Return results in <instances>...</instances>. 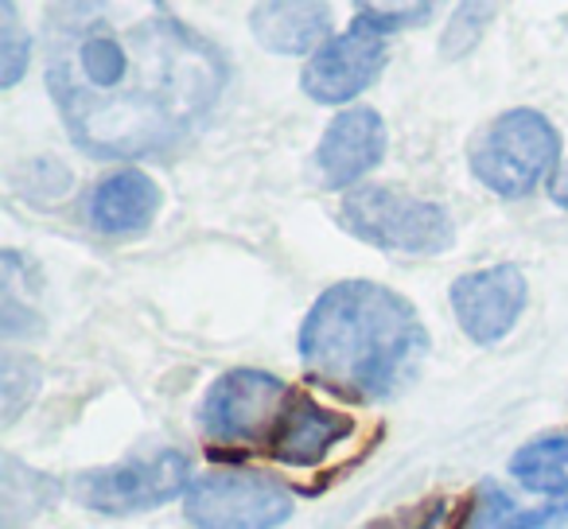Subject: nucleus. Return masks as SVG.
<instances>
[{
  "mask_svg": "<svg viewBox=\"0 0 568 529\" xmlns=\"http://www.w3.org/2000/svg\"><path fill=\"white\" fill-rule=\"evenodd\" d=\"M557 521H568V502H545L526 510V506L514 502L510 490L483 482L456 529H549Z\"/></svg>",
  "mask_w": 568,
  "mask_h": 529,
  "instance_id": "obj_14",
  "label": "nucleus"
},
{
  "mask_svg": "<svg viewBox=\"0 0 568 529\" xmlns=\"http://www.w3.org/2000/svg\"><path fill=\"white\" fill-rule=\"evenodd\" d=\"M250 32L273 55H316L335 35L327 0H257Z\"/></svg>",
  "mask_w": 568,
  "mask_h": 529,
  "instance_id": "obj_12",
  "label": "nucleus"
},
{
  "mask_svg": "<svg viewBox=\"0 0 568 529\" xmlns=\"http://www.w3.org/2000/svg\"><path fill=\"white\" fill-rule=\"evenodd\" d=\"M48 90L82 152L141 160L211 118L226 59L168 0H55Z\"/></svg>",
  "mask_w": 568,
  "mask_h": 529,
  "instance_id": "obj_1",
  "label": "nucleus"
},
{
  "mask_svg": "<svg viewBox=\"0 0 568 529\" xmlns=\"http://www.w3.org/2000/svg\"><path fill=\"white\" fill-rule=\"evenodd\" d=\"M529 304L526 273L518 265H487L452 285V316L479 347H495L518 327Z\"/></svg>",
  "mask_w": 568,
  "mask_h": 529,
  "instance_id": "obj_9",
  "label": "nucleus"
},
{
  "mask_svg": "<svg viewBox=\"0 0 568 529\" xmlns=\"http://www.w3.org/2000/svg\"><path fill=\"white\" fill-rule=\"evenodd\" d=\"M36 389H40V366L32 358L20 355H4V366H0V401H4V425L20 417V413L32 405Z\"/></svg>",
  "mask_w": 568,
  "mask_h": 529,
  "instance_id": "obj_19",
  "label": "nucleus"
},
{
  "mask_svg": "<svg viewBox=\"0 0 568 529\" xmlns=\"http://www.w3.org/2000/svg\"><path fill=\"white\" fill-rule=\"evenodd\" d=\"M358 17L378 20L386 32H397V28H413L420 20H428L436 0H355Z\"/></svg>",
  "mask_w": 568,
  "mask_h": 529,
  "instance_id": "obj_20",
  "label": "nucleus"
},
{
  "mask_svg": "<svg viewBox=\"0 0 568 529\" xmlns=\"http://www.w3.org/2000/svg\"><path fill=\"white\" fill-rule=\"evenodd\" d=\"M471 175L498 199H526L560 167V133L537 110H506L467 149Z\"/></svg>",
  "mask_w": 568,
  "mask_h": 529,
  "instance_id": "obj_3",
  "label": "nucleus"
},
{
  "mask_svg": "<svg viewBox=\"0 0 568 529\" xmlns=\"http://www.w3.org/2000/svg\"><path fill=\"white\" fill-rule=\"evenodd\" d=\"M386 121H382L378 110H371V105L343 110L327 125V133L320 136L316 149V172L324 180V187L347 191L355 183H363L386 160Z\"/></svg>",
  "mask_w": 568,
  "mask_h": 529,
  "instance_id": "obj_10",
  "label": "nucleus"
},
{
  "mask_svg": "<svg viewBox=\"0 0 568 529\" xmlns=\"http://www.w3.org/2000/svg\"><path fill=\"white\" fill-rule=\"evenodd\" d=\"M339 226L374 250L405 257H436L456 242V222L440 203L382 183H363L343 195Z\"/></svg>",
  "mask_w": 568,
  "mask_h": 529,
  "instance_id": "obj_4",
  "label": "nucleus"
},
{
  "mask_svg": "<svg viewBox=\"0 0 568 529\" xmlns=\"http://www.w3.org/2000/svg\"><path fill=\"white\" fill-rule=\"evenodd\" d=\"M510 475L521 490L568 498V433H541L510 456Z\"/></svg>",
  "mask_w": 568,
  "mask_h": 529,
  "instance_id": "obj_15",
  "label": "nucleus"
},
{
  "mask_svg": "<svg viewBox=\"0 0 568 529\" xmlns=\"http://www.w3.org/2000/svg\"><path fill=\"white\" fill-rule=\"evenodd\" d=\"M191 482H195L191 479V459L175 448H164L144 459L79 471L71 482V495L94 513L129 518V513H149L175 502V498L187 495Z\"/></svg>",
  "mask_w": 568,
  "mask_h": 529,
  "instance_id": "obj_7",
  "label": "nucleus"
},
{
  "mask_svg": "<svg viewBox=\"0 0 568 529\" xmlns=\"http://www.w3.org/2000/svg\"><path fill=\"white\" fill-rule=\"evenodd\" d=\"M389 32L371 17H355L347 32H335L301 74V87L320 105H347L374 87L386 67Z\"/></svg>",
  "mask_w": 568,
  "mask_h": 529,
  "instance_id": "obj_8",
  "label": "nucleus"
},
{
  "mask_svg": "<svg viewBox=\"0 0 568 529\" xmlns=\"http://www.w3.org/2000/svg\"><path fill=\"white\" fill-rule=\"evenodd\" d=\"M495 17H498V0H459L448 28H444V35H440V55L464 59L467 51L487 35Z\"/></svg>",
  "mask_w": 568,
  "mask_h": 529,
  "instance_id": "obj_17",
  "label": "nucleus"
},
{
  "mask_svg": "<svg viewBox=\"0 0 568 529\" xmlns=\"http://www.w3.org/2000/svg\"><path fill=\"white\" fill-rule=\"evenodd\" d=\"M549 195H552V203H557L560 211H568V160H560V167L552 172Z\"/></svg>",
  "mask_w": 568,
  "mask_h": 529,
  "instance_id": "obj_21",
  "label": "nucleus"
},
{
  "mask_svg": "<svg viewBox=\"0 0 568 529\" xmlns=\"http://www.w3.org/2000/svg\"><path fill=\"white\" fill-rule=\"evenodd\" d=\"M347 433H351V420L343 417V413L327 409V405H320L316 397L296 394L293 389V397H288V405H284L281 420H276V433L265 451L276 459V464L316 467L347 440Z\"/></svg>",
  "mask_w": 568,
  "mask_h": 529,
  "instance_id": "obj_11",
  "label": "nucleus"
},
{
  "mask_svg": "<svg viewBox=\"0 0 568 529\" xmlns=\"http://www.w3.org/2000/svg\"><path fill=\"white\" fill-rule=\"evenodd\" d=\"M160 195L156 180L141 167H121L110 172L94 191H90V226L105 237H136L156 222L160 214Z\"/></svg>",
  "mask_w": 568,
  "mask_h": 529,
  "instance_id": "obj_13",
  "label": "nucleus"
},
{
  "mask_svg": "<svg viewBox=\"0 0 568 529\" xmlns=\"http://www.w3.org/2000/svg\"><path fill=\"white\" fill-rule=\"evenodd\" d=\"M293 510V487L257 467H214L183 495V513L195 529H281Z\"/></svg>",
  "mask_w": 568,
  "mask_h": 529,
  "instance_id": "obj_5",
  "label": "nucleus"
},
{
  "mask_svg": "<svg viewBox=\"0 0 568 529\" xmlns=\"http://www.w3.org/2000/svg\"><path fill=\"white\" fill-rule=\"evenodd\" d=\"M0 510H4V526H20L24 518H36L43 506L55 498V482L40 471H28L24 464H17V456L4 459V479H0Z\"/></svg>",
  "mask_w": 568,
  "mask_h": 529,
  "instance_id": "obj_16",
  "label": "nucleus"
},
{
  "mask_svg": "<svg viewBox=\"0 0 568 529\" xmlns=\"http://www.w3.org/2000/svg\"><path fill=\"white\" fill-rule=\"evenodd\" d=\"M293 389L276 374L237 366L211 382L199 405V433L219 448H268Z\"/></svg>",
  "mask_w": 568,
  "mask_h": 529,
  "instance_id": "obj_6",
  "label": "nucleus"
},
{
  "mask_svg": "<svg viewBox=\"0 0 568 529\" xmlns=\"http://www.w3.org/2000/svg\"><path fill=\"white\" fill-rule=\"evenodd\" d=\"M428 332L402 293L374 281L324 288L301 324L308 378L347 401H389L417 382Z\"/></svg>",
  "mask_w": 568,
  "mask_h": 529,
  "instance_id": "obj_2",
  "label": "nucleus"
},
{
  "mask_svg": "<svg viewBox=\"0 0 568 529\" xmlns=\"http://www.w3.org/2000/svg\"><path fill=\"white\" fill-rule=\"evenodd\" d=\"M32 59V40L20 28L12 0H0V87H17Z\"/></svg>",
  "mask_w": 568,
  "mask_h": 529,
  "instance_id": "obj_18",
  "label": "nucleus"
}]
</instances>
